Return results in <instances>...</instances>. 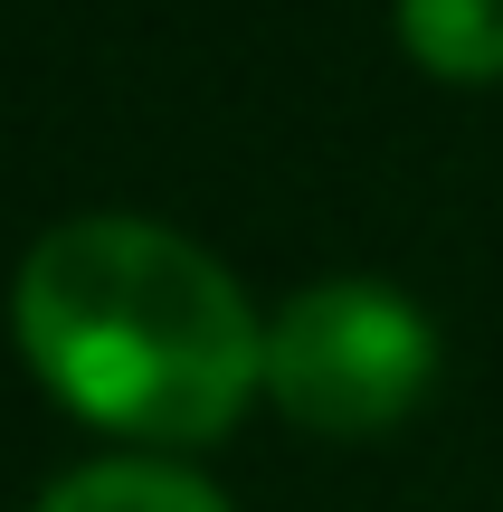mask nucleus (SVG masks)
I'll list each match as a JSON object with an SVG mask.
<instances>
[{
	"instance_id": "obj_1",
	"label": "nucleus",
	"mask_w": 503,
	"mask_h": 512,
	"mask_svg": "<svg viewBox=\"0 0 503 512\" xmlns=\"http://www.w3.org/2000/svg\"><path fill=\"white\" fill-rule=\"evenodd\" d=\"M10 323L57 408L133 446H219L266 389V323L209 247L95 209L29 247Z\"/></svg>"
},
{
	"instance_id": "obj_2",
	"label": "nucleus",
	"mask_w": 503,
	"mask_h": 512,
	"mask_svg": "<svg viewBox=\"0 0 503 512\" xmlns=\"http://www.w3.org/2000/svg\"><path fill=\"white\" fill-rule=\"evenodd\" d=\"M437 380V323L380 275H323L266 323V399L304 437H390Z\"/></svg>"
},
{
	"instance_id": "obj_3",
	"label": "nucleus",
	"mask_w": 503,
	"mask_h": 512,
	"mask_svg": "<svg viewBox=\"0 0 503 512\" xmlns=\"http://www.w3.org/2000/svg\"><path fill=\"white\" fill-rule=\"evenodd\" d=\"M29 512H238V503H228L209 475L171 465V456H105V465L57 475Z\"/></svg>"
},
{
	"instance_id": "obj_4",
	"label": "nucleus",
	"mask_w": 503,
	"mask_h": 512,
	"mask_svg": "<svg viewBox=\"0 0 503 512\" xmlns=\"http://www.w3.org/2000/svg\"><path fill=\"white\" fill-rule=\"evenodd\" d=\"M399 48L447 86L503 76V0H399Z\"/></svg>"
}]
</instances>
